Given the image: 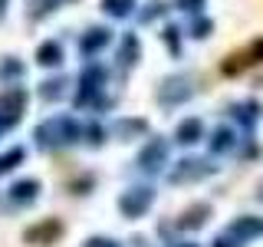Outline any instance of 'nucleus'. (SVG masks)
Instances as JSON below:
<instances>
[{"label":"nucleus","mask_w":263,"mask_h":247,"mask_svg":"<svg viewBox=\"0 0 263 247\" xmlns=\"http://www.w3.org/2000/svg\"><path fill=\"white\" fill-rule=\"evenodd\" d=\"M138 56H142V40L135 37V33H125L119 43V66L122 69H132V66L138 63Z\"/></svg>","instance_id":"obj_15"},{"label":"nucleus","mask_w":263,"mask_h":247,"mask_svg":"<svg viewBox=\"0 0 263 247\" xmlns=\"http://www.w3.org/2000/svg\"><path fill=\"white\" fill-rule=\"evenodd\" d=\"M109 43H112V30L109 27H89L79 37V53L82 56H96L99 49H105Z\"/></svg>","instance_id":"obj_11"},{"label":"nucleus","mask_w":263,"mask_h":247,"mask_svg":"<svg viewBox=\"0 0 263 247\" xmlns=\"http://www.w3.org/2000/svg\"><path fill=\"white\" fill-rule=\"evenodd\" d=\"M217 171V165L211 158H181L175 168L168 171V181L171 185H191V181H204L208 175Z\"/></svg>","instance_id":"obj_5"},{"label":"nucleus","mask_w":263,"mask_h":247,"mask_svg":"<svg viewBox=\"0 0 263 247\" xmlns=\"http://www.w3.org/2000/svg\"><path fill=\"white\" fill-rule=\"evenodd\" d=\"M63 234H66V227H63L60 218H43V221H36V224H30L27 231H23V244H30V247H53Z\"/></svg>","instance_id":"obj_7"},{"label":"nucleus","mask_w":263,"mask_h":247,"mask_svg":"<svg viewBox=\"0 0 263 247\" xmlns=\"http://www.w3.org/2000/svg\"><path fill=\"white\" fill-rule=\"evenodd\" d=\"M16 122H20V119H13V115H7V112H0V135H7V132H10V129L16 126Z\"/></svg>","instance_id":"obj_30"},{"label":"nucleus","mask_w":263,"mask_h":247,"mask_svg":"<svg viewBox=\"0 0 263 247\" xmlns=\"http://www.w3.org/2000/svg\"><path fill=\"white\" fill-rule=\"evenodd\" d=\"M33 60H36L40 66H60L63 63V46L56 43V40H46V43H40L36 46V56H33Z\"/></svg>","instance_id":"obj_17"},{"label":"nucleus","mask_w":263,"mask_h":247,"mask_svg":"<svg viewBox=\"0 0 263 247\" xmlns=\"http://www.w3.org/2000/svg\"><path fill=\"white\" fill-rule=\"evenodd\" d=\"M102 10L115 20H125V16L135 13V0H102Z\"/></svg>","instance_id":"obj_20"},{"label":"nucleus","mask_w":263,"mask_h":247,"mask_svg":"<svg viewBox=\"0 0 263 247\" xmlns=\"http://www.w3.org/2000/svg\"><path fill=\"white\" fill-rule=\"evenodd\" d=\"M161 37H164V46L171 49V56H178L181 53V30L178 27H164Z\"/></svg>","instance_id":"obj_26"},{"label":"nucleus","mask_w":263,"mask_h":247,"mask_svg":"<svg viewBox=\"0 0 263 247\" xmlns=\"http://www.w3.org/2000/svg\"><path fill=\"white\" fill-rule=\"evenodd\" d=\"M211 30H214V23H211V20H204V16H197V20L191 23V37H194V40H204Z\"/></svg>","instance_id":"obj_28"},{"label":"nucleus","mask_w":263,"mask_h":247,"mask_svg":"<svg viewBox=\"0 0 263 247\" xmlns=\"http://www.w3.org/2000/svg\"><path fill=\"white\" fill-rule=\"evenodd\" d=\"M175 138L181 145H194V142H201L204 138V126H201V119H184L178 126V132H175Z\"/></svg>","instance_id":"obj_18"},{"label":"nucleus","mask_w":263,"mask_h":247,"mask_svg":"<svg viewBox=\"0 0 263 247\" xmlns=\"http://www.w3.org/2000/svg\"><path fill=\"white\" fill-rule=\"evenodd\" d=\"M135 165L145 171V175H158L164 165H168V142H164V138H152V142L138 152Z\"/></svg>","instance_id":"obj_9"},{"label":"nucleus","mask_w":263,"mask_h":247,"mask_svg":"<svg viewBox=\"0 0 263 247\" xmlns=\"http://www.w3.org/2000/svg\"><path fill=\"white\" fill-rule=\"evenodd\" d=\"M60 4H66V0H30V16L40 20V16H46L49 10H56Z\"/></svg>","instance_id":"obj_23"},{"label":"nucleus","mask_w":263,"mask_h":247,"mask_svg":"<svg viewBox=\"0 0 263 247\" xmlns=\"http://www.w3.org/2000/svg\"><path fill=\"white\" fill-rule=\"evenodd\" d=\"M253 237H263V218L243 214V218L230 221V224L214 237L211 247H247V241H253Z\"/></svg>","instance_id":"obj_3"},{"label":"nucleus","mask_w":263,"mask_h":247,"mask_svg":"<svg viewBox=\"0 0 263 247\" xmlns=\"http://www.w3.org/2000/svg\"><path fill=\"white\" fill-rule=\"evenodd\" d=\"M171 247H194V244H171Z\"/></svg>","instance_id":"obj_34"},{"label":"nucleus","mask_w":263,"mask_h":247,"mask_svg":"<svg viewBox=\"0 0 263 247\" xmlns=\"http://www.w3.org/2000/svg\"><path fill=\"white\" fill-rule=\"evenodd\" d=\"M152 201H155L152 188H148V185H135V188H128V191H122L119 211H122V218H142V214L152 208Z\"/></svg>","instance_id":"obj_8"},{"label":"nucleus","mask_w":263,"mask_h":247,"mask_svg":"<svg viewBox=\"0 0 263 247\" xmlns=\"http://www.w3.org/2000/svg\"><path fill=\"white\" fill-rule=\"evenodd\" d=\"M208 142H211V152H214V155L234 152V148H237V132L227 129V126H220V129H214V135L208 138Z\"/></svg>","instance_id":"obj_16"},{"label":"nucleus","mask_w":263,"mask_h":247,"mask_svg":"<svg viewBox=\"0 0 263 247\" xmlns=\"http://www.w3.org/2000/svg\"><path fill=\"white\" fill-rule=\"evenodd\" d=\"M211 218V204H191V208H184L181 211V218H178V227L181 231H197V227H204V221Z\"/></svg>","instance_id":"obj_14"},{"label":"nucleus","mask_w":263,"mask_h":247,"mask_svg":"<svg viewBox=\"0 0 263 247\" xmlns=\"http://www.w3.org/2000/svg\"><path fill=\"white\" fill-rule=\"evenodd\" d=\"M0 112L20 119V115L27 112V89H23V86H7V89H0Z\"/></svg>","instance_id":"obj_13"},{"label":"nucleus","mask_w":263,"mask_h":247,"mask_svg":"<svg viewBox=\"0 0 263 247\" xmlns=\"http://www.w3.org/2000/svg\"><path fill=\"white\" fill-rule=\"evenodd\" d=\"M257 63H263V37L250 40L247 46L234 49V53H227L224 60H220V73H224V76H240V73L253 69Z\"/></svg>","instance_id":"obj_4"},{"label":"nucleus","mask_w":263,"mask_h":247,"mask_svg":"<svg viewBox=\"0 0 263 247\" xmlns=\"http://www.w3.org/2000/svg\"><path fill=\"white\" fill-rule=\"evenodd\" d=\"M63 93H66V79H63V76L40 82V96H43L46 102H49V99H63Z\"/></svg>","instance_id":"obj_22"},{"label":"nucleus","mask_w":263,"mask_h":247,"mask_svg":"<svg viewBox=\"0 0 263 247\" xmlns=\"http://www.w3.org/2000/svg\"><path fill=\"white\" fill-rule=\"evenodd\" d=\"M164 10H168V4L152 0V4H145V10H138V20H142V23H152L155 16H164Z\"/></svg>","instance_id":"obj_24"},{"label":"nucleus","mask_w":263,"mask_h":247,"mask_svg":"<svg viewBox=\"0 0 263 247\" xmlns=\"http://www.w3.org/2000/svg\"><path fill=\"white\" fill-rule=\"evenodd\" d=\"M112 132L122 138V142H128V138H135V135H145V132H148V122L145 119H119Z\"/></svg>","instance_id":"obj_19"},{"label":"nucleus","mask_w":263,"mask_h":247,"mask_svg":"<svg viewBox=\"0 0 263 247\" xmlns=\"http://www.w3.org/2000/svg\"><path fill=\"white\" fill-rule=\"evenodd\" d=\"M260 115H263V105L257 102V99H243V102L230 105V119H234L240 129H247V132H253V126L260 122Z\"/></svg>","instance_id":"obj_10"},{"label":"nucleus","mask_w":263,"mask_h":247,"mask_svg":"<svg viewBox=\"0 0 263 247\" xmlns=\"http://www.w3.org/2000/svg\"><path fill=\"white\" fill-rule=\"evenodd\" d=\"M23 162V148H10L7 155H0V175H7V171H13L16 165Z\"/></svg>","instance_id":"obj_25"},{"label":"nucleus","mask_w":263,"mask_h":247,"mask_svg":"<svg viewBox=\"0 0 263 247\" xmlns=\"http://www.w3.org/2000/svg\"><path fill=\"white\" fill-rule=\"evenodd\" d=\"M23 76V63L16 56H4L0 60V82H10V79H20Z\"/></svg>","instance_id":"obj_21"},{"label":"nucleus","mask_w":263,"mask_h":247,"mask_svg":"<svg viewBox=\"0 0 263 247\" xmlns=\"http://www.w3.org/2000/svg\"><path fill=\"white\" fill-rule=\"evenodd\" d=\"M82 247H119V244H115L112 237H89V241L82 244Z\"/></svg>","instance_id":"obj_31"},{"label":"nucleus","mask_w":263,"mask_h":247,"mask_svg":"<svg viewBox=\"0 0 263 247\" xmlns=\"http://www.w3.org/2000/svg\"><path fill=\"white\" fill-rule=\"evenodd\" d=\"M7 198H10L16 208H30V204L40 198V181H36V178H20V181H13L10 191H7Z\"/></svg>","instance_id":"obj_12"},{"label":"nucleus","mask_w":263,"mask_h":247,"mask_svg":"<svg viewBox=\"0 0 263 247\" xmlns=\"http://www.w3.org/2000/svg\"><path fill=\"white\" fill-rule=\"evenodd\" d=\"M194 96V82L191 76H164L158 82V89H155V99H158L161 105H181V102H187V99Z\"/></svg>","instance_id":"obj_6"},{"label":"nucleus","mask_w":263,"mask_h":247,"mask_svg":"<svg viewBox=\"0 0 263 247\" xmlns=\"http://www.w3.org/2000/svg\"><path fill=\"white\" fill-rule=\"evenodd\" d=\"M175 4H178V10H184V13H201L204 0H175Z\"/></svg>","instance_id":"obj_29"},{"label":"nucleus","mask_w":263,"mask_h":247,"mask_svg":"<svg viewBox=\"0 0 263 247\" xmlns=\"http://www.w3.org/2000/svg\"><path fill=\"white\" fill-rule=\"evenodd\" d=\"M105 82H109L105 66L89 63L79 73V89H76V99H72L76 109H102V105H112V99H105Z\"/></svg>","instance_id":"obj_2"},{"label":"nucleus","mask_w":263,"mask_h":247,"mask_svg":"<svg viewBox=\"0 0 263 247\" xmlns=\"http://www.w3.org/2000/svg\"><path fill=\"white\" fill-rule=\"evenodd\" d=\"M33 138H36V145L43 148V152H56V148H66V145L79 142L82 126L72 115H53V119L40 122V126L33 129Z\"/></svg>","instance_id":"obj_1"},{"label":"nucleus","mask_w":263,"mask_h":247,"mask_svg":"<svg viewBox=\"0 0 263 247\" xmlns=\"http://www.w3.org/2000/svg\"><path fill=\"white\" fill-rule=\"evenodd\" d=\"M257 198H260V201H263V181H260V188H257Z\"/></svg>","instance_id":"obj_33"},{"label":"nucleus","mask_w":263,"mask_h":247,"mask_svg":"<svg viewBox=\"0 0 263 247\" xmlns=\"http://www.w3.org/2000/svg\"><path fill=\"white\" fill-rule=\"evenodd\" d=\"M82 135H86V145H102V138H105V132H102V126H96V122H92V126H82Z\"/></svg>","instance_id":"obj_27"},{"label":"nucleus","mask_w":263,"mask_h":247,"mask_svg":"<svg viewBox=\"0 0 263 247\" xmlns=\"http://www.w3.org/2000/svg\"><path fill=\"white\" fill-rule=\"evenodd\" d=\"M4 13H7V0H0V20H4Z\"/></svg>","instance_id":"obj_32"}]
</instances>
